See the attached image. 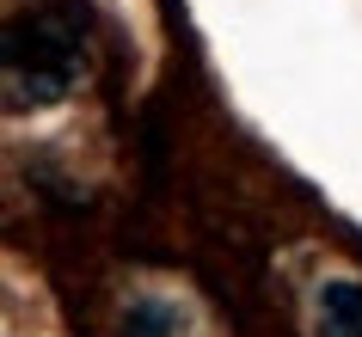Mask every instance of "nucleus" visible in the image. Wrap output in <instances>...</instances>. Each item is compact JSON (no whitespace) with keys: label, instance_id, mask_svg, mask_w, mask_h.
I'll return each instance as SVG.
<instances>
[{"label":"nucleus","instance_id":"f257e3e1","mask_svg":"<svg viewBox=\"0 0 362 337\" xmlns=\"http://www.w3.org/2000/svg\"><path fill=\"white\" fill-rule=\"evenodd\" d=\"M93 68V13L86 0H43L6 19L0 43V74H6V105L13 111H43L62 105Z\"/></svg>","mask_w":362,"mask_h":337},{"label":"nucleus","instance_id":"f03ea898","mask_svg":"<svg viewBox=\"0 0 362 337\" xmlns=\"http://www.w3.org/2000/svg\"><path fill=\"white\" fill-rule=\"evenodd\" d=\"M313 337H362V282L332 276L313 288Z\"/></svg>","mask_w":362,"mask_h":337},{"label":"nucleus","instance_id":"7ed1b4c3","mask_svg":"<svg viewBox=\"0 0 362 337\" xmlns=\"http://www.w3.org/2000/svg\"><path fill=\"white\" fill-rule=\"evenodd\" d=\"M178 307H166V300H135L129 313H123V337H178Z\"/></svg>","mask_w":362,"mask_h":337}]
</instances>
